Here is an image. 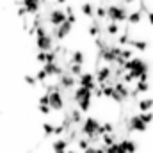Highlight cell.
<instances>
[{"label":"cell","mask_w":153,"mask_h":153,"mask_svg":"<svg viewBox=\"0 0 153 153\" xmlns=\"http://www.w3.org/2000/svg\"><path fill=\"white\" fill-rule=\"evenodd\" d=\"M43 132H45V135H53V125L45 121L43 123Z\"/></svg>","instance_id":"obj_34"},{"label":"cell","mask_w":153,"mask_h":153,"mask_svg":"<svg viewBox=\"0 0 153 153\" xmlns=\"http://www.w3.org/2000/svg\"><path fill=\"white\" fill-rule=\"evenodd\" d=\"M76 146H78V150H87L89 148V141H87V137H78L76 139Z\"/></svg>","instance_id":"obj_32"},{"label":"cell","mask_w":153,"mask_h":153,"mask_svg":"<svg viewBox=\"0 0 153 153\" xmlns=\"http://www.w3.org/2000/svg\"><path fill=\"white\" fill-rule=\"evenodd\" d=\"M39 105H48V93H45V94L39 98Z\"/></svg>","instance_id":"obj_40"},{"label":"cell","mask_w":153,"mask_h":153,"mask_svg":"<svg viewBox=\"0 0 153 153\" xmlns=\"http://www.w3.org/2000/svg\"><path fill=\"white\" fill-rule=\"evenodd\" d=\"M128 46H132V50L135 48V50H139V52H144V50H148L150 43H148L146 39H134V38H130Z\"/></svg>","instance_id":"obj_15"},{"label":"cell","mask_w":153,"mask_h":153,"mask_svg":"<svg viewBox=\"0 0 153 153\" xmlns=\"http://www.w3.org/2000/svg\"><path fill=\"white\" fill-rule=\"evenodd\" d=\"M66 130H64V126L62 125H57V126H53V135H57V137H62V134H64Z\"/></svg>","instance_id":"obj_37"},{"label":"cell","mask_w":153,"mask_h":153,"mask_svg":"<svg viewBox=\"0 0 153 153\" xmlns=\"http://www.w3.org/2000/svg\"><path fill=\"white\" fill-rule=\"evenodd\" d=\"M48 107L52 111H62L64 109V96L62 91H50L48 93Z\"/></svg>","instance_id":"obj_3"},{"label":"cell","mask_w":153,"mask_h":153,"mask_svg":"<svg viewBox=\"0 0 153 153\" xmlns=\"http://www.w3.org/2000/svg\"><path fill=\"white\" fill-rule=\"evenodd\" d=\"M70 119H71V125L80 126V125H82V121H84V114H82L76 107H73V109L70 111Z\"/></svg>","instance_id":"obj_20"},{"label":"cell","mask_w":153,"mask_h":153,"mask_svg":"<svg viewBox=\"0 0 153 153\" xmlns=\"http://www.w3.org/2000/svg\"><path fill=\"white\" fill-rule=\"evenodd\" d=\"M119 144H121V148L125 150V153H135L137 152V143L135 141H132V139H121L119 141Z\"/></svg>","instance_id":"obj_16"},{"label":"cell","mask_w":153,"mask_h":153,"mask_svg":"<svg viewBox=\"0 0 153 153\" xmlns=\"http://www.w3.org/2000/svg\"><path fill=\"white\" fill-rule=\"evenodd\" d=\"M139 119L148 126V125L153 121V112H152V111H150V112H141V114H139Z\"/></svg>","instance_id":"obj_30"},{"label":"cell","mask_w":153,"mask_h":153,"mask_svg":"<svg viewBox=\"0 0 153 153\" xmlns=\"http://www.w3.org/2000/svg\"><path fill=\"white\" fill-rule=\"evenodd\" d=\"M94 153H105V146H94Z\"/></svg>","instance_id":"obj_44"},{"label":"cell","mask_w":153,"mask_h":153,"mask_svg":"<svg viewBox=\"0 0 153 153\" xmlns=\"http://www.w3.org/2000/svg\"><path fill=\"white\" fill-rule=\"evenodd\" d=\"M66 153H78V152H76V150H73V148H71V150H66Z\"/></svg>","instance_id":"obj_46"},{"label":"cell","mask_w":153,"mask_h":153,"mask_svg":"<svg viewBox=\"0 0 153 153\" xmlns=\"http://www.w3.org/2000/svg\"><path fill=\"white\" fill-rule=\"evenodd\" d=\"M105 32L114 38L117 34H121V25H119V23H114V22H109V23L105 25Z\"/></svg>","instance_id":"obj_24"},{"label":"cell","mask_w":153,"mask_h":153,"mask_svg":"<svg viewBox=\"0 0 153 153\" xmlns=\"http://www.w3.org/2000/svg\"><path fill=\"white\" fill-rule=\"evenodd\" d=\"M134 91L139 94V93H148L150 91V82H135V87Z\"/></svg>","instance_id":"obj_27"},{"label":"cell","mask_w":153,"mask_h":153,"mask_svg":"<svg viewBox=\"0 0 153 153\" xmlns=\"http://www.w3.org/2000/svg\"><path fill=\"white\" fill-rule=\"evenodd\" d=\"M146 16H148V23H150V25H153V11H152V9L146 13Z\"/></svg>","instance_id":"obj_43"},{"label":"cell","mask_w":153,"mask_h":153,"mask_svg":"<svg viewBox=\"0 0 153 153\" xmlns=\"http://www.w3.org/2000/svg\"><path fill=\"white\" fill-rule=\"evenodd\" d=\"M71 29H73V25H71V23H68V22H64V23H61L59 27H55V29H53V32H52L53 36H52V38H55L57 41H62V39L71 32Z\"/></svg>","instance_id":"obj_9"},{"label":"cell","mask_w":153,"mask_h":153,"mask_svg":"<svg viewBox=\"0 0 153 153\" xmlns=\"http://www.w3.org/2000/svg\"><path fill=\"white\" fill-rule=\"evenodd\" d=\"M52 148H53V153H66L68 143H66L64 137H59V139H55V141L52 143Z\"/></svg>","instance_id":"obj_17"},{"label":"cell","mask_w":153,"mask_h":153,"mask_svg":"<svg viewBox=\"0 0 153 153\" xmlns=\"http://www.w3.org/2000/svg\"><path fill=\"white\" fill-rule=\"evenodd\" d=\"M48 22L53 25V29L59 27L61 23H64V22H66L64 9H62V7H53V9H50V11H48Z\"/></svg>","instance_id":"obj_5"},{"label":"cell","mask_w":153,"mask_h":153,"mask_svg":"<svg viewBox=\"0 0 153 153\" xmlns=\"http://www.w3.org/2000/svg\"><path fill=\"white\" fill-rule=\"evenodd\" d=\"M34 76H36V80H38V82H41V84H46V78H48V75H46L43 70H39Z\"/></svg>","instance_id":"obj_35"},{"label":"cell","mask_w":153,"mask_h":153,"mask_svg":"<svg viewBox=\"0 0 153 153\" xmlns=\"http://www.w3.org/2000/svg\"><path fill=\"white\" fill-rule=\"evenodd\" d=\"M78 78V85L80 87H85L87 91H94L96 89V82H94V73H91V71H84L82 75L76 76Z\"/></svg>","instance_id":"obj_6"},{"label":"cell","mask_w":153,"mask_h":153,"mask_svg":"<svg viewBox=\"0 0 153 153\" xmlns=\"http://www.w3.org/2000/svg\"><path fill=\"white\" fill-rule=\"evenodd\" d=\"M146 125L139 119V114H134L128 117V125H126V130H128V134H132L134 130L135 132H146Z\"/></svg>","instance_id":"obj_8"},{"label":"cell","mask_w":153,"mask_h":153,"mask_svg":"<svg viewBox=\"0 0 153 153\" xmlns=\"http://www.w3.org/2000/svg\"><path fill=\"white\" fill-rule=\"evenodd\" d=\"M84 153H94V146H89L87 150H84Z\"/></svg>","instance_id":"obj_45"},{"label":"cell","mask_w":153,"mask_h":153,"mask_svg":"<svg viewBox=\"0 0 153 153\" xmlns=\"http://www.w3.org/2000/svg\"><path fill=\"white\" fill-rule=\"evenodd\" d=\"M41 70L48 76H59V75H62V71H64V68L59 64V61L57 62H45Z\"/></svg>","instance_id":"obj_10"},{"label":"cell","mask_w":153,"mask_h":153,"mask_svg":"<svg viewBox=\"0 0 153 153\" xmlns=\"http://www.w3.org/2000/svg\"><path fill=\"white\" fill-rule=\"evenodd\" d=\"M107 20L109 22H114V23H123L126 22V16L130 13V9L126 5H121V4H109L107 7Z\"/></svg>","instance_id":"obj_1"},{"label":"cell","mask_w":153,"mask_h":153,"mask_svg":"<svg viewBox=\"0 0 153 153\" xmlns=\"http://www.w3.org/2000/svg\"><path fill=\"white\" fill-rule=\"evenodd\" d=\"M111 76H112V66L102 64V66H98V70L94 73V82H96V85H103Z\"/></svg>","instance_id":"obj_4"},{"label":"cell","mask_w":153,"mask_h":153,"mask_svg":"<svg viewBox=\"0 0 153 153\" xmlns=\"http://www.w3.org/2000/svg\"><path fill=\"white\" fill-rule=\"evenodd\" d=\"M93 96H96V98H102V89H100V85H96V89L93 91Z\"/></svg>","instance_id":"obj_42"},{"label":"cell","mask_w":153,"mask_h":153,"mask_svg":"<svg viewBox=\"0 0 153 153\" xmlns=\"http://www.w3.org/2000/svg\"><path fill=\"white\" fill-rule=\"evenodd\" d=\"M94 18H96V20H105V18H107V9H105L103 4L94 5Z\"/></svg>","instance_id":"obj_26"},{"label":"cell","mask_w":153,"mask_h":153,"mask_svg":"<svg viewBox=\"0 0 153 153\" xmlns=\"http://www.w3.org/2000/svg\"><path fill=\"white\" fill-rule=\"evenodd\" d=\"M132 2H135V0H123V4H132Z\"/></svg>","instance_id":"obj_47"},{"label":"cell","mask_w":153,"mask_h":153,"mask_svg":"<svg viewBox=\"0 0 153 153\" xmlns=\"http://www.w3.org/2000/svg\"><path fill=\"white\" fill-rule=\"evenodd\" d=\"M112 87H114V93L121 98V100H123V102H125L126 98H130V89H128V85H126V84H123L121 80H117Z\"/></svg>","instance_id":"obj_14"},{"label":"cell","mask_w":153,"mask_h":153,"mask_svg":"<svg viewBox=\"0 0 153 153\" xmlns=\"http://www.w3.org/2000/svg\"><path fill=\"white\" fill-rule=\"evenodd\" d=\"M123 61H130L134 57V50L132 48H121V55H119Z\"/></svg>","instance_id":"obj_31"},{"label":"cell","mask_w":153,"mask_h":153,"mask_svg":"<svg viewBox=\"0 0 153 153\" xmlns=\"http://www.w3.org/2000/svg\"><path fill=\"white\" fill-rule=\"evenodd\" d=\"M76 109H78L82 114L89 112V111H91V100H82V102H78V103H76Z\"/></svg>","instance_id":"obj_28"},{"label":"cell","mask_w":153,"mask_h":153,"mask_svg":"<svg viewBox=\"0 0 153 153\" xmlns=\"http://www.w3.org/2000/svg\"><path fill=\"white\" fill-rule=\"evenodd\" d=\"M71 64H78V66H84V62H85V55H84V52L82 50H73L71 52V57L68 59Z\"/></svg>","instance_id":"obj_18"},{"label":"cell","mask_w":153,"mask_h":153,"mask_svg":"<svg viewBox=\"0 0 153 153\" xmlns=\"http://www.w3.org/2000/svg\"><path fill=\"white\" fill-rule=\"evenodd\" d=\"M55 2H57V4H64L66 0H55Z\"/></svg>","instance_id":"obj_48"},{"label":"cell","mask_w":153,"mask_h":153,"mask_svg":"<svg viewBox=\"0 0 153 153\" xmlns=\"http://www.w3.org/2000/svg\"><path fill=\"white\" fill-rule=\"evenodd\" d=\"M73 102H82V100H93V93L91 91H87L85 87H80V85H76L75 89H73V98H71Z\"/></svg>","instance_id":"obj_12"},{"label":"cell","mask_w":153,"mask_h":153,"mask_svg":"<svg viewBox=\"0 0 153 153\" xmlns=\"http://www.w3.org/2000/svg\"><path fill=\"white\" fill-rule=\"evenodd\" d=\"M45 57H46V52H38L36 53V59H38L39 62H43V64H45Z\"/></svg>","instance_id":"obj_39"},{"label":"cell","mask_w":153,"mask_h":153,"mask_svg":"<svg viewBox=\"0 0 153 153\" xmlns=\"http://www.w3.org/2000/svg\"><path fill=\"white\" fill-rule=\"evenodd\" d=\"M36 46L39 48V52H50L53 48V38L50 34H46L43 38H38L36 39Z\"/></svg>","instance_id":"obj_13"},{"label":"cell","mask_w":153,"mask_h":153,"mask_svg":"<svg viewBox=\"0 0 153 153\" xmlns=\"http://www.w3.org/2000/svg\"><path fill=\"white\" fill-rule=\"evenodd\" d=\"M16 14H18V16H20V18H23V16H25V14H27V11H25V9H23V5H20V7H18V9H16Z\"/></svg>","instance_id":"obj_41"},{"label":"cell","mask_w":153,"mask_h":153,"mask_svg":"<svg viewBox=\"0 0 153 153\" xmlns=\"http://www.w3.org/2000/svg\"><path fill=\"white\" fill-rule=\"evenodd\" d=\"M23 80L29 84V85H36L38 84V80H36V76L30 75V73H27V75H23Z\"/></svg>","instance_id":"obj_36"},{"label":"cell","mask_w":153,"mask_h":153,"mask_svg":"<svg viewBox=\"0 0 153 153\" xmlns=\"http://www.w3.org/2000/svg\"><path fill=\"white\" fill-rule=\"evenodd\" d=\"M100 141H102L103 146L107 148V146H112L114 143H117V137H116V134H103V135L100 137Z\"/></svg>","instance_id":"obj_25"},{"label":"cell","mask_w":153,"mask_h":153,"mask_svg":"<svg viewBox=\"0 0 153 153\" xmlns=\"http://www.w3.org/2000/svg\"><path fill=\"white\" fill-rule=\"evenodd\" d=\"M39 112H41V114H50L52 109H50L48 105H39Z\"/></svg>","instance_id":"obj_38"},{"label":"cell","mask_w":153,"mask_h":153,"mask_svg":"<svg viewBox=\"0 0 153 153\" xmlns=\"http://www.w3.org/2000/svg\"><path fill=\"white\" fill-rule=\"evenodd\" d=\"M141 20H143V13H141L139 9H137V11H130L128 16H126V23H128V25H137Z\"/></svg>","instance_id":"obj_22"},{"label":"cell","mask_w":153,"mask_h":153,"mask_svg":"<svg viewBox=\"0 0 153 153\" xmlns=\"http://www.w3.org/2000/svg\"><path fill=\"white\" fill-rule=\"evenodd\" d=\"M22 5H23V9L27 11V14H34V16L38 14L39 11H41V7H43L41 0H23Z\"/></svg>","instance_id":"obj_11"},{"label":"cell","mask_w":153,"mask_h":153,"mask_svg":"<svg viewBox=\"0 0 153 153\" xmlns=\"http://www.w3.org/2000/svg\"><path fill=\"white\" fill-rule=\"evenodd\" d=\"M98 126H100V121H98L96 117L89 116V117H84V121H82V125H80V132H82L85 137H91V135H96Z\"/></svg>","instance_id":"obj_2"},{"label":"cell","mask_w":153,"mask_h":153,"mask_svg":"<svg viewBox=\"0 0 153 153\" xmlns=\"http://www.w3.org/2000/svg\"><path fill=\"white\" fill-rule=\"evenodd\" d=\"M87 32H89L91 38H98V36H102V23H100V20H93L91 25H89V29H87Z\"/></svg>","instance_id":"obj_19"},{"label":"cell","mask_w":153,"mask_h":153,"mask_svg":"<svg viewBox=\"0 0 153 153\" xmlns=\"http://www.w3.org/2000/svg\"><path fill=\"white\" fill-rule=\"evenodd\" d=\"M57 84H59V87H61V89L71 91V89H75L76 78H75V76H71L68 71H62V75L57 76Z\"/></svg>","instance_id":"obj_7"},{"label":"cell","mask_w":153,"mask_h":153,"mask_svg":"<svg viewBox=\"0 0 153 153\" xmlns=\"http://www.w3.org/2000/svg\"><path fill=\"white\" fill-rule=\"evenodd\" d=\"M57 59H59V55L53 52V48L50 50V52H46V57H45V62H57Z\"/></svg>","instance_id":"obj_33"},{"label":"cell","mask_w":153,"mask_h":153,"mask_svg":"<svg viewBox=\"0 0 153 153\" xmlns=\"http://www.w3.org/2000/svg\"><path fill=\"white\" fill-rule=\"evenodd\" d=\"M80 11H82L84 16H87V18H94V4H91V2H84V4L80 5Z\"/></svg>","instance_id":"obj_23"},{"label":"cell","mask_w":153,"mask_h":153,"mask_svg":"<svg viewBox=\"0 0 153 153\" xmlns=\"http://www.w3.org/2000/svg\"><path fill=\"white\" fill-rule=\"evenodd\" d=\"M100 89H102V96H105V98H112V94H114V87H111V85H100Z\"/></svg>","instance_id":"obj_29"},{"label":"cell","mask_w":153,"mask_h":153,"mask_svg":"<svg viewBox=\"0 0 153 153\" xmlns=\"http://www.w3.org/2000/svg\"><path fill=\"white\" fill-rule=\"evenodd\" d=\"M153 107V98H143L137 102V109L139 112H150Z\"/></svg>","instance_id":"obj_21"}]
</instances>
